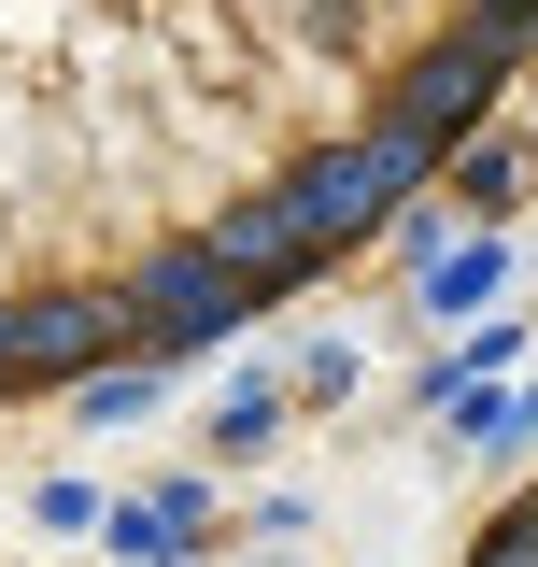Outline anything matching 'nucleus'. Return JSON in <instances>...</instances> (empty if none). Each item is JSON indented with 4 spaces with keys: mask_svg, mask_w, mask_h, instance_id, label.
<instances>
[{
    "mask_svg": "<svg viewBox=\"0 0 538 567\" xmlns=\"http://www.w3.org/2000/svg\"><path fill=\"white\" fill-rule=\"evenodd\" d=\"M468 567H538V468H525L510 496H496V525L468 539Z\"/></svg>",
    "mask_w": 538,
    "mask_h": 567,
    "instance_id": "f03ea898",
    "label": "nucleus"
},
{
    "mask_svg": "<svg viewBox=\"0 0 538 567\" xmlns=\"http://www.w3.org/2000/svg\"><path fill=\"white\" fill-rule=\"evenodd\" d=\"M525 43L538 0H0V412L327 284Z\"/></svg>",
    "mask_w": 538,
    "mask_h": 567,
    "instance_id": "f257e3e1",
    "label": "nucleus"
}]
</instances>
